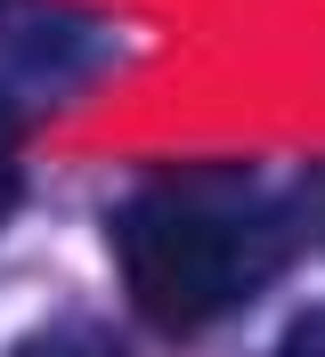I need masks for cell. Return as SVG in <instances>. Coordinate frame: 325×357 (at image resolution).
<instances>
[{"instance_id":"obj_1","label":"cell","mask_w":325,"mask_h":357,"mask_svg":"<svg viewBox=\"0 0 325 357\" xmlns=\"http://www.w3.org/2000/svg\"><path fill=\"white\" fill-rule=\"evenodd\" d=\"M284 260V211L244 171H163L114 211V268L163 333H195L252 301Z\"/></svg>"},{"instance_id":"obj_2","label":"cell","mask_w":325,"mask_h":357,"mask_svg":"<svg viewBox=\"0 0 325 357\" xmlns=\"http://www.w3.org/2000/svg\"><path fill=\"white\" fill-rule=\"evenodd\" d=\"M8 357H130V349L106 341V333H33V341H17Z\"/></svg>"},{"instance_id":"obj_3","label":"cell","mask_w":325,"mask_h":357,"mask_svg":"<svg viewBox=\"0 0 325 357\" xmlns=\"http://www.w3.org/2000/svg\"><path fill=\"white\" fill-rule=\"evenodd\" d=\"M277 357H325V317H309V325H301L293 341H284Z\"/></svg>"},{"instance_id":"obj_4","label":"cell","mask_w":325,"mask_h":357,"mask_svg":"<svg viewBox=\"0 0 325 357\" xmlns=\"http://www.w3.org/2000/svg\"><path fill=\"white\" fill-rule=\"evenodd\" d=\"M8 203H17V155H8V138H0V220H8Z\"/></svg>"}]
</instances>
